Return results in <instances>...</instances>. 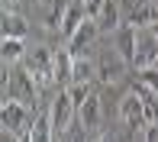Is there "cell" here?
<instances>
[{
    "label": "cell",
    "instance_id": "83f0119b",
    "mask_svg": "<svg viewBox=\"0 0 158 142\" xmlns=\"http://www.w3.org/2000/svg\"><path fill=\"white\" fill-rule=\"evenodd\" d=\"M55 142H64V139H61V136H58V139H55Z\"/></svg>",
    "mask_w": 158,
    "mask_h": 142
},
{
    "label": "cell",
    "instance_id": "3957f363",
    "mask_svg": "<svg viewBox=\"0 0 158 142\" xmlns=\"http://www.w3.org/2000/svg\"><path fill=\"white\" fill-rule=\"evenodd\" d=\"M26 71L35 77L39 84H48L55 77V52L45 45H35L29 55H26Z\"/></svg>",
    "mask_w": 158,
    "mask_h": 142
},
{
    "label": "cell",
    "instance_id": "277c9868",
    "mask_svg": "<svg viewBox=\"0 0 158 142\" xmlns=\"http://www.w3.org/2000/svg\"><path fill=\"white\" fill-rule=\"evenodd\" d=\"M3 84H10V97H16V100H23V103H35V77L29 74V71H10V65H6L3 71Z\"/></svg>",
    "mask_w": 158,
    "mask_h": 142
},
{
    "label": "cell",
    "instance_id": "9a60e30c",
    "mask_svg": "<svg viewBox=\"0 0 158 142\" xmlns=\"http://www.w3.org/2000/svg\"><path fill=\"white\" fill-rule=\"evenodd\" d=\"M0 26H3V36H6V39H26V32H29L26 19L19 16L16 10H3V19H0Z\"/></svg>",
    "mask_w": 158,
    "mask_h": 142
},
{
    "label": "cell",
    "instance_id": "d4e9b609",
    "mask_svg": "<svg viewBox=\"0 0 158 142\" xmlns=\"http://www.w3.org/2000/svg\"><path fill=\"white\" fill-rule=\"evenodd\" d=\"M0 142H16V132H10V129H3V132H0Z\"/></svg>",
    "mask_w": 158,
    "mask_h": 142
},
{
    "label": "cell",
    "instance_id": "7402d4cb",
    "mask_svg": "<svg viewBox=\"0 0 158 142\" xmlns=\"http://www.w3.org/2000/svg\"><path fill=\"white\" fill-rule=\"evenodd\" d=\"M139 84H145L148 90H155V94H158V68H145V71H139Z\"/></svg>",
    "mask_w": 158,
    "mask_h": 142
},
{
    "label": "cell",
    "instance_id": "484cf974",
    "mask_svg": "<svg viewBox=\"0 0 158 142\" xmlns=\"http://www.w3.org/2000/svg\"><path fill=\"white\" fill-rule=\"evenodd\" d=\"M94 142H113V136H106V132H103V136H97Z\"/></svg>",
    "mask_w": 158,
    "mask_h": 142
},
{
    "label": "cell",
    "instance_id": "5b68a950",
    "mask_svg": "<svg viewBox=\"0 0 158 142\" xmlns=\"http://www.w3.org/2000/svg\"><path fill=\"white\" fill-rule=\"evenodd\" d=\"M119 119L126 123V129H145L148 126V116H145V106H142V100H139V94L135 90H129V94L119 100Z\"/></svg>",
    "mask_w": 158,
    "mask_h": 142
},
{
    "label": "cell",
    "instance_id": "8992f818",
    "mask_svg": "<svg viewBox=\"0 0 158 142\" xmlns=\"http://www.w3.org/2000/svg\"><path fill=\"white\" fill-rule=\"evenodd\" d=\"M126 71V58L116 52V48H106V52H100V61H97V77L103 84H116L119 77H123Z\"/></svg>",
    "mask_w": 158,
    "mask_h": 142
},
{
    "label": "cell",
    "instance_id": "7c38bea8",
    "mask_svg": "<svg viewBox=\"0 0 158 142\" xmlns=\"http://www.w3.org/2000/svg\"><path fill=\"white\" fill-rule=\"evenodd\" d=\"M135 45H139V29L135 26H119L116 29V52L126 61H132L135 58Z\"/></svg>",
    "mask_w": 158,
    "mask_h": 142
},
{
    "label": "cell",
    "instance_id": "4fadbf2b",
    "mask_svg": "<svg viewBox=\"0 0 158 142\" xmlns=\"http://www.w3.org/2000/svg\"><path fill=\"white\" fill-rule=\"evenodd\" d=\"M84 19H90V16H87V10H84V3H81V0H74V3L68 6V13H64L61 36H64V39H71V36L81 29V23H84Z\"/></svg>",
    "mask_w": 158,
    "mask_h": 142
},
{
    "label": "cell",
    "instance_id": "ac0fdd59",
    "mask_svg": "<svg viewBox=\"0 0 158 142\" xmlns=\"http://www.w3.org/2000/svg\"><path fill=\"white\" fill-rule=\"evenodd\" d=\"M135 94H139L142 106H145V116H148V123H158V94H155V90H148L145 84H139V87H135Z\"/></svg>",
    "mask_w": 158,
    "mask_h": 142
},
{
    "label": "cell",
    "instance_id": "52a82bcc",
    "mask_svg": "<svg viewBox=\"0 0 158 142\" xmlns=\"http://www.w3.org/2000/svg\"><path fill=\"white\" fill-rule=\"evenodd\" d=\"M152 23H158V6H155V0H132L129 10H126V26L148 29Z\"/></svg>",
    "mask_w": 158,
    "mask_h": 142
},
{
    "label": "cell",
    "instance_id": "ba28073f",
    "mask_svg": "<svg viewBox=\"0 0 158 142\" xmlns=\"http://www.w3.org/2000/svg\"><path fill=\"white\" fill-rule=\"evenodd\" d=\"M155 58H158V39L152 36V29H139V45H135L132 65L139 71H145V68L155 65Z\"/></svg>",
    "mask_w": 158,
    "mask_h": 142
},
{
    "label": "cell",
    "instance_id": "2e32d148",
    "mask_svg": "<svg viewBox=\"0 0 158 142\" xmlns=\"http://www.w3.org/2000/svg\"><path fill=\"white\" fill-rule=\"evenodd\" d=\"M97 26H100V32H116L119 29V6H116V0H106V6L97 16Z\"/></svg>",
    "mask_w": 158,
    "mask_h": 142
},
{
    "label": "cell",
    "instance_id": "e0dca14e",
    "mask_svg": "<svg viewBox=\"0 0 158 142\" xmlns=\"http://www.w3.org/2000/svg\"><path fill=\"white\" fill-rule=\"evenodd\" d=\"M23 55H26L23 39H6L3 36V42H0V58H3V65H16Z\"/></svg>",
    "mask_w": 158,
    "mask_h": 142
},
{
    "label": "cell",
    "instance_id": "9c48e42d",
    "mask_svg": "<svg viewBox=\"0 0 158 142\" xmlns=\"http://www.w3.org/2000/svg\"><path fill=\"white\" fill-rule=\"evenodd\" d=\"M97 32H100L97 19H84V23H81V29H77V32H74V36L68 39V42H71V45H68V52L74 55V58H81V55L87 52V45H90V42L97 39Z\"/></svg>",
    "mask_w": 158,
    "mask_h": 142
},
{
    "label": "cell",
    "instance_id": "d6986e66",
    "mask_svg": "<svg viewBox=\"0 0 158 142\" xmlns=\"http://www.w3.org/2000/svg\"><path fill=\"white\" fill-rule=\"evenodd\" d=\"M68 6H71V0H52V6H48V13H45V26L48 29H61Z\"/></svg>",
    "mask_w": 158,
    "mask_h": 142
},
{
    "label": "cell",
    "instance_id": "5bb4252c",
    "mask_svg": "<svg viewBox=\"0 0 158 142\" xmlns=\"http://www.w3.org/2000/svg\"><path fill=\"white\" fill-rule=\"evenodd\" d=\"M77 123H84L87 129H97L100 126V97L90 90V97L77 106Z\"/></svg>",
    "mask_w": 158,
    "mask_h": 142
},
{
    "label": "cell",
    "instance_id": "ffe728a7",
    "mask_svg": "<svg viewBox=\"0 0 158 142\" xmlns=\"http://www.w3.org/2000/svg\"><path fill=\"white\" fill-rule=\"evenodd\" d=\"M97 65L87 58V55H81V58H74V77H71V84H90V77H94Z\"/></svg>",
    "mask_w": 158,
    "mask_h": 142
},
{
    "label": "cell",
    "instance_id": "7a4b0ae2",
    "mask_svg": "<svg viewBox=\"0 0 158 142\" xmlns=\"http://www.w3.org/2000/svg\"><path fill=\"white\" fill-rule=\"evenodd\" d=\"M0 123H3V129H10V132H29V126H32L29 103L16 100V97H6L3 106H0Z\"/></svg>",
    "mask_w": 158,
    "mask_h": 142
},
{
    "label": "cell",
    "instance_id": "30bf717a",
    "mask_svg": "<svg viewBox=\"0 0 158 142\" xmlns=\"http://www.w3.org/2000/svg\"><path fill=\"white\" fill-rule=\"evenodd\" d=\"M71 77H74V55L68 48H58L55 52V77L52 81L58 87H71Z\"/></svg>",
    "mask_w": 158,
    "mask_h": 142
},
{
    "label": "cell",
    "instance_id": "6da1fadb",
    "mask_svg": "<svg viewBox=\"0 0 158 142\" xmlns=\"http://www.w3.org/2000/svg\"><path fill=\"white\" fill-rule=\"evenodd\" d=\"M48 116H52V126H55V136H64V129H68L71 123L77 119V106L71 100L68 87H61L58 94L52 97V106H48Z\"/></svg>",
    "mask_w": 158,
    "mask_h": 142
},
{
    "label": "cell",
    "instance_id": "8fae6325",
    "mask_svg": "<svg viewBox=\"0 0 158 142\" xmlns=\"http://www.w3.org/2000/svg\"><path fill=\"white\" fill-rule=\"evenodd\" d=\"M29 142H55V126H52V116H48V110L35 113L32 126H29Z\"/></svg>",
    "mask_w": 158,
    "mask_h": 142
},
{
    "label": "cell",
    "instance_id": "44dd1931",
    "mask_svg": "<svg viewBox=\"0 0 158 142\" xmlns=\"http://www.w3.org/2000/svg\"><path fill=\"white\" fill-rule=\"evenodd\" d=\"M61 139H64V142H87V126L74 119V123L64 129V136H61Z\"/></svg>",
    "mask_w": 158,
    "mask_h": 142
},
{
    "label": "cell",
    "instance_id": "f1b7e54d",
    "mask_svg": "<svg viewBox=\"0 0 158 142\" xmlns=\"http://www.w3.org/2000/svg\"><path fill=\"white\" fill-rule=\"evenodd\" d=\"M152 68H158V58H155V65H152Z\"/></svg>",
    "mask_w": 158,
    "mask_h": 142
},
{
    "label": "cell",
    "instance_id": "4dcf8cb0",
    "mask_svg": "<svg viewBox=\"0 0 158 142\" xmlns=\"http://www.w3.org/2000/svg\"><path fill=\"white\" fill-rule=\"evenodd\" d=\"M81 3H84V0H81Z\"/></svg>",
    "mask_w": 158,
    "mask_h": 142
},
{
    "label": "cell",
    "instance_id": "603a6c76",
    "mask_svg": "<svg viewBox=\"0 0 158 142\" xmlns=\"http://www.w3.org/2000/svg\"><path fill=\"white\" fill-rule=\"evenodd\" d=\"M103 6H106V0H84V10H87V16H90V19H97Z\"/></svg>",
    "mask_w": 158,
    "mask_h": 142
},
{
    "label": "cell",
    "instance_id": "4316f807",
    "mask_svg": "<svg viewBox=\"0 0 158 142\" xmlns=\"http://www.w3.org/2000/svg\"><path fill=\"white\" fill-rule=\"evenodd\" d=\"M148 29H152V36H155V39H158V23H152V26H148Z\"/></svg>",
    "mask_w": 158,
    "mask_h": 142
},
{
    "label": "cell",
    "instance_id": "f546056e",
    "mask_svg": "<svg viewBox=\"0 0 158 142\" xmlns=\"http://www.w3.org/2000/svg\"><path fill=\"white\" fill-rule=\"evenodd\" d=\"M155 6H158V0H155Z\"/></svg>",
    "mask_w": 158,
    "mask_h": 142
},
{
    "label": "cell",
    "instance_id": "cb8c5ba5",
    "mask_svg": "<svg viewBox=\"0 0 158 142\" xmlns=\"http://www.w3.org/2000/svg\"><path fill=\"white\" fill-rule=\"evenodd\" d=\"M142 142H158V123H148L142 129Z\"/></svg>",
    "mask_w": 158,
    "mask_h": 142
}]
</instances>
